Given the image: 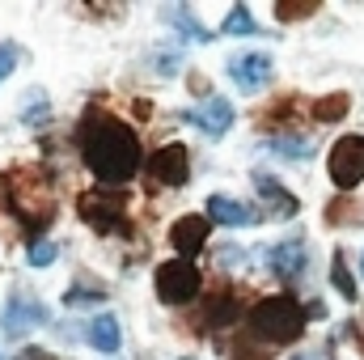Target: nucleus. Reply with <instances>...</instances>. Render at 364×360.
Segmentation results:
<instances>
[{
	"label": "nucleus",
	"instance_id": "f257e3e1",
	"mask_svg": "<svg viewBox=\"0 0 364 360\" xmlns=\"http://www.w3.org/2000/svg\"><path fill=\"white\" fill-rule=\"evenodd\" d=\"M77 149H81L85 170L93 179L110 182V186L136 179L140 166H144V149H140V136L132 132V123H123L106 110H85L81 115Z\"/></svg>",
	"mask_w": 364,
	"mask_h": 360
},
{
	"label": "nucleus",
	"instance_id": "f03ea898",
	"mask_svg": "<svg viewBox=\"0 0 364 360\" xmlns=\"http://www.w3.org/2000/svg\"><path fill=\"white\" fill-rule=\"evenodd\" d=\"M0 212L17 216L26 229V242L34 246L38 233L55 221V191L51 179L34 166H17L9 174H0Z\"/></svg>",
	"mask_w": 364,
	"mask_h": 360
},
{
	"label": "nucleus",
	"instance_id": "7ed1b4c3",
	"mask_svg": "<svg viewBox=\"0 0 364 360\" xmlns=\"http://www.w3.org/2000/svg\"><path fill=\"white\" fill-rule=\"evenodd\" d=\"M250 335L259 344H296L305 335V309L296 297L279 292V297H267L250 309Z\"/></svg>",
	"mask_w": 364,
	"mask_h": 360
},
{
	"label": "nucleus",
	"instance_id": "20e7f679",
	"mask_svg": "<svg viewBox=\"0 0 364 360\" xmlns=\"http://www.w3.org/2000/svg\"><path fill=\"white\" fill-rule=\"evenodd\" d=\"M77 216L90 229H97V233L119 229L123 216H127V191H119V186H90V191H81L77 195Z\"/></svg>",
	"mask_w": 364,
	"mask_h": 360
},
{
	"label": "nucleus",
	"instance_id": "39448f33",
	"mask_svg": "<svg viewBox=\"0 0 364 360\" xmlns=\"http://www.w3.org/2000/svg\"><path fill=\"white\" fill-rule=\"evenodd\" d=\"M153 280H157V297H161L166 305H186V301L199 297V288H203V275L195 268V259H166Z\"/></svg>",
	"mask_w": 364,
	"mask_h": 360
},
{
	"label": "nucleus",
	"instance_id": "423d86ee",
	"mask_svg": "<svg viewBox=\"0 0 364 360\" xmlns=\"http://www.w3.org/2000/svg\"><path fill=\"white\" fill-rule=\"evenodd\" d=\"M326 170H331V182L339 191H352L364 182V136H343L335 140L331 157H326Z\"/></svg>",
	"mask_w": 364,
	"mask_h": 360
},
{
	"label": "nucleus",
	"instance_id": "0eeeda50",
	"mask_svg": "<svg viewBox=\"0 0 364 360\" xmlns=\"http://www.w3.org/2000/svg\"><path fill=\"white\" fill-rule=\"evenodd\" d=\"M51 322V309L43 305V301H34V297H9V305H4V314H0V331L4 335H26V331H34V327H47Z\"/></svg>",
	"mask_w": 364,
	"mask_h": 360
},
{
	"label": "nucleus",
	"instance_id": "6e6552de",
	"mask_svg": "<svg viewBox=\"0 0 364 360\" xmlns=\"http://www.w3.org/2000/svg\"><path fill=\"white\" fill-rule=\"evenodd\" d=\"M149 179L157 186H186L191 182V153H186V144H161L149 157Z\"/></svg>",
	"mask_w": 364,
	"mask_h": 360
},
{
	"label": "nucleus",
	"instance_id": "1a4fd4ad",
	"mask_svg": "<svg viewBox=\"0 0 364 360\" xmlns=\"http://www.w3.org/2000/svg\"><path fill=\"white\" fill-rule=\"evenodd\" d=\"M272 55L267 51H242V55H233L229 60V77H233V85L246 93H259L267 81H272Z\"/></svg>",
	"mask_w": 364,
	"mask_h": 360
},
{
	"label": "nucleus",
	"instance_id": "9d476101",
	"mask_svg": "<svg viewBox=\"0 0 364 360\" xmlns=\"http://www.w3.org/2000/svg\"><path fill=\"white\" fill-rule=\"evenodd\" d=\"M186 123H195L208 140H220V136L233 127V102H229V97H208L199 110L186 115Z\"/></svg>",
	"mask_w": 364,
	"mask_h": 360
},
{
	"label": "nucleus",
	"instance_id": "9b49d317",
	"mask_svg": "<svg viewBox=\"0 0 364 360\" xmlns=\"http://www.w3.org/2000/svg\"><path fill=\"white\" fill-rule=\"evenodd\" d=\"M208 233H212V221H208V216H178L174 229H170V246L178 250L182 259H191V255L203 250Z\"/></svg>",
	"mask_w": 364,
	"mask_h": 360
},
{
	"label": "nucleus",
	"instance_id": "f8f14e48",
	"mask_svg": "<svg viewBox=\"0 0 364 360\" xmlns=\"http://www.w3.org/2000/svg\"><path fill=\"white\" fill-rule=\"evenodd\" d=\"M305 242L301 238H288V242H275L272 250H267V271L279 275V280H296L301 271H305Z\"/></svg>",
	"mask_w": 364,
	"mask_h": 360
},
{
	"label": "nucleus",
	"instance_id": "ddd939ff",
	"mask_svg": "<svg viewBox=\"0 0 364 360\" xmlns=\"http://www.w3.org/2000/svg\"><path fill=\"white\" fill-rule=\"evenodd\" d=\"M208 221L225 225V229H246V225H255V208H246L242 199H229V195H212L208 199Z\"/></svg>",
	"mask_w": 364,
	"mask_h": 360
},
{
	"label": "nucleus",
	"instance_id": "4468645a",
	"mask_svg": "<svg viewBox=\"0 0 364 360\" xmlns=\"http://www.w3.org/2000/svg\"><path fill=\"white\" fill-rule=\"evenodd\" d=\"M85 344L97 348V352H119V344H123V327H119V318H110V314L93 318L90 331H85Z\"/></svg>",
	"mask_w": 364,
	"mask_h": 360
},
{
	"label": "nucleus",
	"instance_id": "2eb2a0df",
	"mask_svg": "<svg viewBox=\"0 0 364 360\" xmlns=\"http://www.w3.org/2000/svg\"><path fill=\"white\" fill-rule=\"evenodd\" d=\"M255 186H259L263 203L272 208L275 216H296V208H301V203H296V199H292V195H288V191L272 179V174H263V170H259V174H255Z\"/></svg>",
	"mask_w": 364,
	"mask_h": 360
},
{
	"label": "nucleus",
	"instance_id": "dca6fc26",
	"mask_svg": "<svg viewBox=\"0 0 364 360\" xmlns=\"http://www.w3.org/2000/svg\"><path fill=\"white\" fill-rule=\"evenodd\" d=\"M161 21H170L182 38H191V43H208V38H212V34L191 17V9H186V4H161Z\"/></svg>",
	"mask_w": 364,
	"mask_h": 360
},
{
	"label": "nucleus",
	"instance_id": "f3484780",
	"mask_svg": "<svg viewBox=\"0 0 364 360\" xmlns=\"http://www.w3.org/2000/svg\"><path fill=\"white\" fill-rule=\"evenodd\" d=\"M237 314H242V301H237V292H220L216 301H208L203 327H212V331H220V327H233V322H237Z\"/></svg>",
	"mask_w": 364,
	"mask_h": 360
},
{
	"label": "nucleus",
	"instance_id": "a211bd4d",
	"mask_svg": "<svg viewBox=\"0 0 364 360\" xmlns=\"http://www.w3.org/2000/svg\"><path fill=\"white\" fill-rule=\"evenodd\" d=\"M348 106H352L348 93H326V97L314 102V123H339L348 115Z\"/></svg>",
	"mask_w": 364,
	"mask_h": 360
},
{
	"label": "nucleus",
	"instance_id": "6ab92c4d",
	"mask_svg": "<svg viewBox=\"0 0 364 360\" xmlns=\"http://www.w3.org/2000/svg\"><path fill=\"white\" fill-rule=\"evenodd\" d=\"M267 144H272V153L288 157V162H305V157L314 153V144H309L305 136H272Z\"/></svg>",
	"mask_w": 364,
	"mask_h": 360
},
{
	"label": "nucleus",
	"instance_id": "aec40b11",
	"mask_svg": "<svg viewBox=\"0 0 364 360\" xmlns=\"http://www.w3.org/2000/svg\"><path fill=\"white\" fill-rule=\"evenodd\" d=\"M225 34H259V21L250 17L246 4H233L229 17H225Z\"/></svg>",
	"mask_w": 364,
	"mask_h": 360
},
{
	"label": "nucleus",
	"instance_id": "412c9836",
	"mask_svg": "<svg viewBox=\"0 0 364 360\" xmlns=\"http://www.w3.org/2000/svg\"><path fill=\"white\" fill-rule=\"evenodd\" d=\"M97 301H106V288H102V284L93 288V284H81V280H77V284L64 292V305H97Z\"/></svg>",
	"mask_w": 364,
	"mask_h": 360
},
{
	"label": "nucleus",
	"instance_id": "4be33fe9",
	"mask_svg": "<svg viewBox=\"0 0 364 360\" xmlns=\"http://www.w3.org/2000/svg\"><path fill=\"white\" fill-rule=\"evenodd\" d=\"M331 280H335V288L348 297V301H356V280H352V271L343 263V255H335V263H331Z\"/></svg>",
	"mask_w": 364,
	"mask_h": 360
},
{
	"label": "nucleus",
	"instance_id": "5701e85b",
	"mask_svg": "<svg viewBox=\"0 0 364 360\" xmlns=\"http://www.w3.org/2000/svg\"><path fill=\"white\" fill-rule=\"evenodd\" d=\"M314 13H318L314 0H301V4H296V0H279V4H275V17H279V21H296V17H314Z\"/></svg>",
	"mask_w": 364,
	"mask_h": 360
},
{
	"label": "nucleus",
	"instance_id": "b1692460",
	"mask_svg": "<svg viewBox=\"0 0 364 360\" xmlns=\"http://www.w3.org/2000/svg\"><path fill=\"white\" fill-rule=\"evenodd\" d=\"M55 263V246L51 242H34L30 246V268H51Z\"/></svg>",
	"mask_w": 364,
	"mask_h": 360
},
{
	"label": "nucleus",
	"instance_id": "393cba45",
	"mask_svg": "<svg viewBox=\"0 0 364 360\" xmlns=\"http://www.w3.org/2000/svg\"><path fill=\"white\" fill-rule=\"evenodd\" d=\"M233 360H267V352L263 348H255L250 339H233V352H229Z\"/></svg>",
	"mask_w": 364,
	"mask_h": 360
},
{
	"label": "nucleus",
	"instance_id": "a878e982",
	"mask_svg": "<svg viewBox=\"0 0 364 360\" xmlns=\"http://www.w3.org/2000/svg\"><path fill=\"white\" fill-rule=\"evenodd\" d=\"M17 55H21V51H17V43H0V81L17 68Z\"/></svg>",
	"mask_w": 364,
	"mask_h": 360
},
{
	"label": "nucleus",
	"instance_id": "bb28decb",
	"mask_svg": "<svg viewBox=\"0 0 364 360\" xmlns=\"http://www.w3.org/2000/svg\"><path fill=\"white\" fill-rule=\"evenodd\" d=\"M157 73H166V77H170V73H178V55H174V51L157 55Z\"/></svg>",
	"mask_w": 364,
	"mask_h": 360
},
{
	"label": "nucleus",
	"instance_id": "cd10ccee",
	"mask_svg": "<svg viewBox=\"0 0 364 360\" xmlns=\"http://www.w3.org/2000/svg\"><path fill=\"white\" fill-rule=\"evenodd\" d=\"M216 259H220V268H233V263H242V250H233V246H225V250H220Z\"/></svg>",
	"mask_w": 364,
	"mask_h": 360
},
{
	"label": "nucleus",
	"instance_id": "c85d7f7f",
	"mask_svg": "<svg viewBox=\"0 0 364 360\" xmlns=\"http://www.w3.org/2000/svg\"><path fill=\"white\" fill-rule=\"evenodd\" d=\"M17 360H55V356H51L47 348H21V356Z\"/></svg>",
	"mask_w": 364,
	"mask_h": 360
},
{
	"label": "nucleus",
	"instance_id": "c756f323",
	"mask_svg": "<svg viewBox=\"0 0 364 360\" xmlns=\"http://www.w3.org/2000/svg\"><path fill=\"white\" fill-rule=\"evenodd\" d=\"M191 90H195V93H203V97H212V93H208V90H212V85H208V77H199V73L191 77Z\"/></svg>",
	"mask_w": 364,
	"mask_h": 360
},
{
	"label": "nucleus",
	"instance_id": "7c9ffc66",
	"mask_svg": "<svg viewBox=\"0 0 364 360\" xmlns=\"http://www.w3.org/2000/svg\"><path fill=\"white\" fill-rule=\"evenodd\" d=\"M292 360H305V356H292Z\"/></svg>",
	"mask_w": 364,
	"mask_h": 360
},
{
	"label": "nucleus",
	"instance_id": "2f4dec72",
	"mask_svg": "<svg viewBox=\"0 0 364 360\" xmlns=\"http://www.w3.org/2000/svg\"><path fill=\"white\" fill-rule=\"evenodd\" d=\"M360 271H364V263H360Z\"/></svg>",
	"mask_w": 364,
	"mask_h": 360
},
{
	"label": "nucleus",
	"instance_id": "473e14b6",
	"mask_svg": "<svg viewBox=\"0 0 364 360\" xmlns=\"http://www.w3.org/2000/svg\"><path fill=\"white\" fill-rule=\"evenodd\" d=\"M0 360H4V356H0Z\"/></svg>",
	"mask_w": 364,
	"mask_h": 360
}]
</instances>
